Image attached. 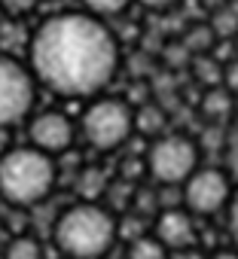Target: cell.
Wrapping results in <instances>:
<instances>
[{"mask_svg": "<svg viewBox=\"0 0 238 259\" xmlns=\"http://www.w3.org/2000/svg\"><path fill=\"white\" fill-rule=\"evenodd\" d=\"M10 238H13V235H10V229H7V223H0V253H4V247L10 244Z\"/></svg>", "mask_w": 238, "mask_h": 259, "instance_id": "cell-24", "label": "cell"}, {"mask_svg": "<svg viewBox=\"0 0 238 259\" xmlns=\"http://www.w3.org/2000/svg\"><path fill=\"white\" fill-rule=\"evenodd\" d=\"M135 128H141L144 135H156L159 138V132L165 128V113L156 110V107H144L141 113H135Z\"/></svg>", "mask_w": 238, "mask_h": 259, "instance_id": "cell-14", "label": "cell"}, {"mask_svg": "<svg viewBox=\"0 0 238 259\" xmlns=\"http://www.w3.org/2000/svg\"><path fill=\"white\" fill-rule=\"evenodd\" d=\"M202 113H205L208 119H226V116L232 113V95L223 92L220 85H217V89H208L205 98H202Z\"/></svg>", "mask_w": 238, "mask_h": 259, "instance_id": "cell-12", "label": "cell"}, {"mask_svg": "<svg viewBox=\"0 0 238 259\" xmlns=\"http://www.w3.org/2000/svg\"><path fill=\"white\" fill-rule=\"evenodd\" d=\"M0 256L4 259H43V244L34 235H13Z\"/></svg>", "mask_w": 238, "mask_h": 259, "instance_id": "cell-10", "label": "cell"}, {"mask_svg": "<svg viewBox=\"0 0 238 259\" xmlns=\"http://www.w3.org/2000/svg\"><path fill=\"white\" fill-rule=\"evenodd\" d=\"M40 0H0V16H7L10 22H22L37 10Z\"/></svg>", "mask_w": 238, "mask_h": 259, "instance_id": "cell-17", "label": "cell"}, {"mask_svg": "<svg viewBox=\"0 0 238 259\" xmlns=\"http://www.w3.org/2000/svg\"><path fill=\"white\" fill-rule=\"evenodd\" d=\"M119 235L116 217L98 201L67 204L52 223V241L64 259H101Z\"/></svg>", "mask_w": 238, "mask_h": 259, "instance_id": "cell-2", "label": "cell"}, {"mask_svg": "<svg viewBox=\"0 0 238 259\" xmlns=\"http://www.w3.org/2000/svg\"><path fill=\"white\" fill-rule=\"evenodd\" d=\"M226 213H229V238H232V247L238 250V189L232 192V198L226 204Z\"/></svg>", "mask_w": 238, "mask_h": 259, "instance_id": "cell-21", "label": "cell"}, {"mask_svg": "<svg viewBox=\"0 0 238 259\" xmlns=\"http://www.w3.org/2000/svg\"><path fill=\"white\" fill-rule=\"evenodd\" d=\"M126 259H171V253L153 235H141V238H132L129 241Z\"/></svg>", "mask_w": 238, "mask_h": 259, "instance_id": "cell-11", "label": "cell"}, {"mask_svg": "<svg viewBox=\"0 0 238 259\" xmlns=\"http://www.w3.org/2000/svg\"><path fill=\"white\" fill-rule=\"evenodd\" d=\"M214 31H211V25H195L189 34H186V49L189 52H195V55H208V49L214 46Z\"/></svg>", "mask_w": 238, "mask_h": 259, "instance_id": "cell-15", "label": "cell"}, {"mask_svg": "<svg viewBox=\"0 0 238 259\" xmlns=\"http://www.w3.org/2000/svg\"><path fill=\"white\" fill-rule=\"evenodd\" d=\"M180 192H183V207L189 217H217L220 210H226L232 198V183L226 171L199 165L189 174V180L180 186Z\"/></svg>", "mask_w": 238, "mask_h": 259, "instance_id": "cell-7", "label": "cell"}, {"mask_svg": "<svg viewBox=\"0 0 238 259\" xmlns=\"http://www.w3.org/2000/svg\"><path fill=\"white\" fill-rule=\"evenodd\" d=\"M199 168V147L183 135H159L147 150V171L159 186H183Z\"/></svg>", "mask_w": 238, "mask_h": 259, "instance_id": "cell-5", "label": "cell"}, {"mask_svg": "<svg viewBox=\"0 0 238 259\" xmlns=\"http://www.w3.org/2000/svg\"><path fill=\"white\" fill-rule=\"evenodd\" d=\"M220 89L229 92L232 98H238V58L223 64V76H220Z\"/></svg>", "mask_w": 238, "mask_h": 259, "instance_id": "cell-20", "label": "cell"}, {"mask_svg": "<svg viewBox=\"0 0 238 259\" xmlns=\"http://www.w3.org/2000/svg\"><path fill=\"white\" fill-rule=\"evenodd\" d=\"M119 40L89 13H55L28 37V70L61 98H95L119 73Z\"/></svg>", "mask_w": 238, "mask_h": 259, "instance_id": "cell-1", "label": "cell"}, {"mask_svg": "<svg viewBox=\"0 0 238 259\" xmlns=\"http://www.w3.org/2000/svg\"><path fill=\"white\" fill-rule=\"evenodd\" d=\"M104 189H107V180L101 177V171L89 168V171L80 174V192H83V201H95Z\"/></svg>", "mask_w": 238, "mask_h": 259, "instance_id": "cell-16", "label": "cell"}, {"mask_svg": "<svg viewBox=\"0 0 238 259\" xmlns=\"http://www.w3.org/2000/svg\"><path fill=\"white\" fill-rule=\"evenodd\" d=\"M168 253L174 250H192L195 241H199V232H195V220L180 210V207H168L159 213L156 220V235H153Z\"/></svg>", "mask_w": 238, "mask_h": 259, "instance_id": "cell-9", "label": "cell"}, {"mask_svg": "<svg viewBox=\"0 0 238 259\" xmlns=\"http://www.w3.org/2000/svg\"><path fill=\"white\" fill-rule=\"evenodd\" d=\"M135 132V110L123 98H95L83 119H80V135L83 141L98 153L119 150Z\"/></svg>", "mask_w": 238, "mask_h": 259, "instance_id": "cell-4", "label": "cell"}, {"mask_svg": "<svg viewBox=\"0 0 238 259\" xmlns=\"http://www.w3.org/2000/svg\"><path fill=\"white\" fill-rule=\"evenodd\" d=\"M73 141H76V125L61 110H43V113L31 116V122H28V147H34L52 159L58 153H67Z\"/></svg>", "mask_w": 238, "mask_h": 259, "instance_id": "cell-8", "label": "cell"}, {"mask_svg": "<svg viewBox=\"0 0 238 259\" xmlns=\"http://www.w3.org/2000/svg\"><path fill=\"white\" fill-rule=\"evenodd\" d=\"M37 101V79L25 61L0 52V128L19 125L31 116Z\"/></svg>", "mask_w": 238, "mask_h": 259, "instance_id": "cell-6", "label": "cell"}, {"mask_svg": "<svg viewBox=\"0 0 238 259\" xmlns=\"http://www.w3.org/2000/svg\"><path fill=\"white\" fill-rule=\"evenodd\" d=\"M141 7H147V10H153V13H165V10H171L177 0H138Z\"/></svg>", "mask_w": 238, "mask_h": 259, "instance_id": "cell-22", "label": "cell"}, {"mask_svg": "<svg viewBox=\"0 0 238 259\" xmlns=\"http://www.w3.org/2000/svg\"><path fill=\"white\" fill-rule=\"evenodd\" d=\"M58 183V165L52 156L34 147H13L0 156V198L13 207L43 204Z\"/></svg>", "mask_w": 238, "mask_h": 259, "instance_id": "cell-3", "label": "cell"}, {"mask_svg": "<svg viewBox=\"0 0 238 259\" xmlns=\"http://www.w3.org/2000/svg\"><path fill=\"white\" fill-rule=\"evenodd\" d=\"M195 76L202 82H208V89H217L220 76H223V64L220 61H208V55H199L195 58Z\"/></svg>", "mask_w": 238, "mask_h": 259, "instance_id": "cell-18", "label": "cell"}, {"mask_svg": "<svg viewBox=\"0 0 238 259\" xmlns=\"http://www.w3.org/2000/svg\"><path fill=\"white\" fill-rule=\"evenodd\" d=\"M80 4H83V13L107 22V19H116V16H126L132 0H80Z\"/></svg>", "mask_w": 238, "mask_h": 259, "instance_id": "cell-13", "label": "cell"}, {"mask_svg": "<svg viewBox=\"0 0 238 259\" xmlns=\"http://www.w3.org/2000/svg\"><path fill=\"white\" fill-rule=\"evenodd\" d=\"M211 31H214V37H223V40L235 37L238 34V16H232V10H217L214 22H211Z\"/></svg>", "mask_w": 238, "mask_h": 259, "instance_id": "cell-19", "label": "cell"}, {"mask_svg": "<svg viewBox=\"0 0 238 259\" xmlns=\"http://www.w3.org/2000/svg\"><path fill=\"white\" fill-rule=\"evenodd\" d=\"M211 259H238V250L235 247H223V250L211 253Z\"/></svg>", "mask_w": 238, "mask_h": 259, "instance_id": "cell-23", "label": "cell"}]
</instances>
